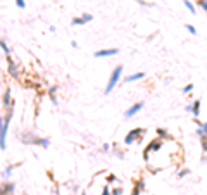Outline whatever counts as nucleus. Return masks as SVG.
<instances>
[{"mask_svg": "<svg viewBox=\"0 0 207 195\" xmlns=\"http://www.w3.org/2000/svg\"><path fill=\"white\" fill-rule=\"evenodd\" d=\"M121 71H123V68L121 66H117L116 69L112 71V76H110V80H109V85H107V90H105V93H109L114 86H116V81L119 80V74H121Z\"/></svg>", "mask_w": 207, "mask_h": 195, "instance_id": "nucleus-1", "label": "nucleus"}, {"mask_svg": "<svg viewBox=\"0 0 207 195\" xmlns=\"http://www.w3.org/2000/svg\"><path fill=\"white\" fill-rule=\"evenodd\" d=\"M133 195H138V188H136V190H135V194H133Z\"/></svg>", "mask_w": 207, "mask_h": 195, "instance_id": "nucleus-5", "label": "nucleus"}, {"mask_svg": "<svg viewBox=\"0 0 207 195\" xmlns=\"http://www.w3.org/2000/svg\"><path fill=\"white\" fill-rule=\"evenodd\" d=\"M204 130H206V131H207V124H206V128H204Z\"/></svg>", "mask_w": 207, "mask_h": 195, "instance_id": "nucleus-6", "label": "nucleus"}, {"mask_svg": "<svg viewBox=\"0 0 207 195\" xmlns=\"http://www.w3.org/2000/svg\"><path fill=\"white\" fill-rule=\"evenodd\" d=\"M140 78H143V73H138V74H133V76H128L124 81L126 83H130V81H135V80H140Z\"/></svg>", "mask_w": 207, "mask_h": 195, "instance_id": "nucleus-4", "label": "nucleus"}, {"mask_svg": "<svg viewBox=\"0 0 207 195\" xmlns=\"http://www.w3.org/2000/svg\"><path fill=\"white\" fill-rule=\"evenodd\" d=\"M138 109H142V104H136V105H133V107H131L130 111L126 112V118H130V116H133V114H135V112H136Z\"/></svg>", "mask_w": 207, "mask_h": 195, "instance_id": "nucleus-3", "label": "nucleus"}, {"mask_svg": "<svg viewBox=\"0 0 207 195\" xmlns=\"http://www.w3.org/2000/svg\"><path fill=\"white\" fill-rule=\"evenodd\" d=\"M114 54H117L116 49H110V50H98L95 56L97 57H104V56H114Z\"/></svg>", "mask_w": 207, "mask_h": 195, "instance_id": "nucleus-2", "label": "nucleus"}]
</instances>
